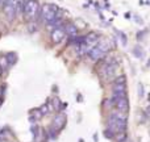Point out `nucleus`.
I'll return each instance as SVG.
<instances>
[{
  "label": "nucleus",
  "instance_id": "4",
  "mask_svg": "<svg viewBox=\"0 0 150 142\" xmlns=\"http://www.w3.org/2000/svg\"><path fill=\"white\" fill-rule=\"evenodd\" d=\"M107 52H108V45L104 44V42H101V44L96 45V46L88 53V57H90L91 59L96 61V59H100Z\"/></svg>",
  "mask_w": 150,
  "mask_h": 142
},
{
  "label": "nucleus",
  "instance_id": "8",
  "mask_svg": "<svg viewBox=\"0 0 150 142\" xmlns=\"http://www.w3.org/2000/svg\"><path fill=\"white\" fill-rule=\"evenodd\" d=\"M54 105H55V109L59 108V100L58 99H54Z\"/></svg>",
  "mask_w": 150,
  "mask_h": 142
},
{
  "label": "nucleus",
  "instance_id": "6",
  "mask_svg": "<svg viewBox=\"0 0 150 142\" xmlns=\"http://www.w3.org/2000/svg\"><path fill=\"white\" fill-rule=\"evenodd\" d=\"M63 29H65V33L70 37L76 36V33H78V29L75 28V25H73V24H66V25L63 26Z\"/></svg>",
  "mask_w": 150,
  "mask_h": 142
},
{
  "label": "nucleus",
  "instance_id": "5",
  "mask_svg": "<svg viewBox=\"0 0 150 142\" xmlns=\"http://www.w3.org/2000/svg\"><path fill=\"white\" fill-rule=\"evenodd\" d=\"M65 29H63V26H59V28L54 29V30H52V41L54 42V44H58V42H61L63 40V37H65Z\"/></svg>",
  "mask_w": 150,
  "mask_h": 142
},
{
  "label": "nucleus",
  "instance_id": "1",
  "mask_svg": "<svg viewBox=\"0 0 150 142\" xmlns=\"http://www.w3.org/2000/svg\"><path fill=\"white\" fill-rule=\"evenodd\" d=\"M58 8L55 5L52 4H45L44 7L41 8V18L45 21L46 24L54 21L55 18H58Z\"/></svg>",
  "mask_w": 150,
  "mask_h": 142
},
{
  "label": "nucleus",
  "instance_id": "2",
  "mask_svg": "<svg viewBox=\"0 0 150 142\" xmlns=\"http://www.w3.org/2000/svg\"><path fill=\"white\" fill-rule=\"evenodd\" d=\"M23 11H24V17L26 20H34L40 11L38 1L37 0H28L25 3V5H24Z\"/></svg>",
  "mask_w": 150,
  "mask_h": 142
},
{
  "label": "nucleus",
  "instance_id": "9",
  "mask_svg": "<svg viewBox=\"0 0 150 142\" xmlns=\"http://www.w3.org/2000/svg\"><path fill=\"white\" fill-rule=\"evenodd\" d=\"M12 1H15V3H17V4H20L21 0H12Z\"/></svg>",
  "mask_w": 150,
  "mask_h": 142
},
{
  "label": "nucleus",
  "instance_id": "7",
  "mask_svg": "<svg viewBox=\"0 0 150 142\" xmlns=\"http://www.w3.org/2000/svg\"><path fill=\"white\" fill-rule=\"evenodd\" d=\"M63 122H65V117L62 114H58V116H55L54 121H53V128L54 129H61L63 126Z\"/></svg>",
  "mask_w": 150,
  "mask_h": 142
},
{
  "label": "nucleus",
  "instance_id": "3",
  "mask_svg": "<svg viewBox=\"0 0 150 142\" xmlns=\"http://www.w3.org/2000/svg\"><path fill=\"white\" fill-rule=\"evenodd\" d=\"M17 8H18V4L12 0H5L4 5H3V11H4V15L7 16L8 20L12 21L15 18L16 13H17Z\"/></svg>",
  "mask_w": 150,
  "mask_h": 142
}]
</instances>
